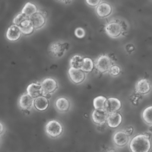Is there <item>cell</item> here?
<instances>
[{
  "label": "cell",
  "instance_id": "6da1fadb",
  "mask_svg": "<svg viewBox=\"0 0 152 152\" xmlns=\"http://www.w3.org/2000/svg\"><path fill=\"white\" fill-rule=\"evenodd\" d=\"M150 148V140L145 134L136 135L129 142V149L131 152H149Z\"/></svg>",
  "mask_w": 152,
  "mask_h": 152
},
{
  "label": "cell",
  "instance_id": "7a4b0ae2",
  "mask_svg": "<svg viewBox=\"0 0 152 152\" xmlns=\"http://www.w3.org/2000/svg\"><path fill=\"white\" fill-rule=\"evenodd\" d=\"M46 134L51 138H56L60 136L63 132L62 125L56 120L48 121L45 127Z\"/></svg>",
  "mask_w": 152,
  "mask_h": 152
},
{
  "label": "cell",
  "instance_id": "3957f363",
  "mask_svg": "<svg viewBox=\"0 0 152 152\" xmlns=\"http://www.w3.org/2000/svg\"><path fill=\"white\" fill-rule=\"evenodd\" d=\"M42 88V96H45L47 94H50L58 88L56 81L52 78H46L40 83Z\"/></svg>",
  "mask_w": 152,
  "mask_h": 152
},
{
  "label": "cell",
  "instance_id": "277c9868",
  "mask_svg": "<svg viewBox=\"0 0 152 152\" xmlns=\"http://www.w3.org/2000/svg\"><path fill=\"white\" fill-rule=\"evenodd\" d=\"M112 66V62L110 58L105 55L100 56L96 60L95 66L100 72L103 73L109 71Z\"/></svg>",
  "mask_w": 152,
  "mask_h": 152
},
{
  "label": "cell",
  "instance_id": "5b68a950",
  "mask_svg": "<svg viewBox=\"0 0 152 152\" xmlns=\"http://www.w3.org/2000/svg\"><path fill=\"white\" fill-rule=\"evenodd\" d=\"M106 34L110 37L116 38L120 36L122 33V28L121 25L116 21H112L108 23L105 26Z\"/></svg>",
  "mask_w": 152,
  "mask_h": 152
},
{
  "label": "cell",
  "instance_id": "8992f818",
  "mask_svg": "<svg viewBox=\"0 0 152 152\" xmlns=\"http://www.w3.org/2000/svg\"><path fill=\"white\" fill-rule=\"evenodd\" d=\"M121 106L122 103L119 99L115 97H109L106 99L104 103V109L109 113L118 111L121 108Z\"/></svg>",
  "mask_w": 152,
  "mask_h": 152
},
{
  "label": "cell",
  "instance_id": "52a82bcc",
  "mask_svg": "<svg viewBox=\"0 0 152 152\" xmlns=\"http://www.w3.org/2000/svg\"><path fill=\"white\" fill-rule=\"evenodd\" d=\"M108 115V113L104 109H94L91 113V119L94 124L98 125L104 124Z\"/></svg>",
  "mask_w": 152,
  "mask_h": 152
},
{
  "label": "cell",
  "instance_id": "ba28073f",
  "mask_svg": "<svg viewBox=\"0 0 152 152\" xmlns=\"http://www.w3.org/2000/svg\"><path fill=\"white\" fill-rule=\"evenodd\" d=\"M113 142L119 147L125 146L129 140V136L127 135L124 131H118L113 135Z\"/></svg>",
  "mask_w": 152,
  "mask_h": 152
},
{
  "label": "cell",
  "instance_id": "9c48e42d",
  "mask_svg": "<svg viewBox=\"0 0 152 152\" xmlns=\"http://www.w3.org/2000/svg\"><path fill=\"white\" fill-rule=\"evenodd\" d=\"M68 75L71 81L75 84H80L86 78L84 72L81 69L71 67L68 69Z\"/></svg>",
  "mask_w": 152,
  "mask_h": 152
},
{
  "label": "cell",
  "instance_id": "30bf717a",
  "mask_svg": "<svg viewBox=\"0 0 152 152\" xmlns=\"http://www.w3.org/2000/svg\"><path fill=\"white\" fill-rule=\"evenodd\" d=\"M65 51V47L64 44L56 42L52 43L48 48L49 54L55 58H59L63 55Z\"/></svg>",
  "mask_w": 152,
  "mask_h": 152
},
{
  "label": "cell",
  "instance_id": "8fae6325",
  "mask_svg": "<svg viewBox=\"0 0 152 152\" xmlns=\"http://www.w3.org/2000/svg\"><path fill=\"white\" fill-rule=\"evenodd\" d=\"M122 122V116L121 114L118 112L108 113L106 121L107 125L112 128L118 127Z\"/></svg>",
  "mask_w": 152,
  "mask_h": 152
},
{
  "label": "cell",
  "instance_id": "7c38bea8",
  "mask_svg": "<svg viewBox=\"0 0 152 152\" xmlns=\"http://www.w3.org/2000/svg\"><path fill=\"white\" fill-rule=\"evenodd\" d=\"M18 106L22 110H30L34 106V99L27 93H24L18 100Z\"/></svg>",
  "mask_w": 152,
  "mask_h": 152
},
{
  "label": "cell",
  "instance_id": "4fadbf2b",
  "mask_svg": "<svg viewBox=\"0 0 152 152\" xmlns=\"http://www.w3.org/2000/svg\"><path fill=\"white\" fill-rule=\"evenodd\" d=\"M29 20L34 28L38 29L42 27L46 22V18L41 12H36L29 17Z\"/></svg>",
  "mask_w": 152,
  "mask_h": 152
},
{
  "label": "cell",
  "instance_id": "5bb4252c",
  "mask_svg": "<svg viewBox=\"0 0 152 152\" xmlns=\"http://www.w3.org/2000/svg\"><path fill=\"white\" fill-rule=\"evenodd\" d=\"M21 34L20 28L17 26L12 24L8 28L6 32V37L8 40L14 42L20 38Z\"/></svg>",
  "mask_w": 152,
  "mask_h": 152
},
{
  "label": "cell",
  "instance_id": "9a60e30c",
  "mask_svg": "<svg viewBox=\"0 0 152 152\" xmlns=\"http://www.w3.org/2000/svg\"><path fill=\"white\" fill-rule=\"evenodd\" d=\"M27 93L32 98L35 99L42 95L43 91L40 83H32L30 84L26 89Z\"/></svg>",
  "mask_w": 152,
  "mask_h": 152
},
{
  "label": "cell",
  "instance_id": "2e32d148",
  "mask_svg": "<svg viewBox=\"0 0 152 152\" xmlns=\"http://www.w3.org/2000/svg\"><path fill=\"white\" fill-rule=\"evenodd\" d=\"M112 7L109 3L103 2L97 6L96 13L99 17L104 18L109 16L112 13Z\"/></svg>",
  "mask_w": 152,
  "mask_h": 152
},
{
  "label": "cell",
  "instance_id": "e0dca14e",
  "mask_svg": "<svg viewBox=\"0 0 152 152\" xmlns=\"http://www.w3.org/2000/svg\"><path fill=\"white\" fill-rule=\"evenodd\" d=\"M49 102L48 98L43 96H40L34 99V107L39 111H44L49 107Z\"/></svg>",
  "mask_w": 152,
  "mask_h": 152
},
{
  "label": "cell",
  "instance_id": "ac0fdd59",
  "mask_svg": "<svg viewBox=\"0 0 152 152\" xmlns=\"http://www.w3.org/2000/svg\"><path fill=\"white\" fill-rule=\"evenodd\" d=\"M150 84L147 79H141L136 84V91L141 94H147L150 91Z\"/></svg>",
  "mask_w": 152,
  "mask_h": 152
},
{
  "label": "cell",
  "instance_id": "d6986e66",
  "mask_svg": "<svg viewBox=\"0 0 152 152\" xmlns=\"http://www.w3.org/2000/svg\"><path fill=\"white\" fill-rule=\"evenodd\" d=\"M55 105L58 111L61 112H65L68 110L70 106V103L66 98L61 97L56 99Z\"/></svg>",
  "mask_w": 152,
  "mask_h": 152
},
{
  "label": "cell",
  "instance_id": "ffe728a7",
  "mask_svg": "<svg viewBox=\"0 0 152 152\" xmlns=\"http://www.w3.org/2000/svg\"><path fill=\"white\" fill-rule=\"evenodd\" d=\"M18 27L20 29V31L21 33L25 34V35H28L33 32L34 28L29 20V18L24 21H23L18 26Z\"/></svg>",
  "mask_w": 152,
  "mask_h": 152
},
{
  "label": "cell",
  "instance_id": "44dd1931",
  "mask_svg": "<svg viewBox=\"0 0 152 152\" xmlns=\"http://www.w3.org/2000/svg\"><path fill=\"white\" fill-rule=\"evenodd\" d=\"M37 11V8L35 4L30 2H27L23 7L21 13L28 17V18L35 14Z\"/></svg>",
  "mask_w": 152,
  "mask_h": 152
},
{
  "label": "cell",
  "instance_id": "7402d4cb",
  "mask_svg": "<svg viewBox=\"0 0 152 152\" xmlns=\"http://www.w3.org/2000/svg\"><path fill=\"white\" fill-rule=\"evenodd\" d=\"M83 58L80 55H75L71 57L69 61V65L71 68L80 69Z\"/></svg>",
  "mask_w": 152,
  "mask_h": 152
},
{
  "label": "cell",
  "instance_id": "603a6c76",
  "mask_svg": "<svg viewBox=\"0 0 152 152\" xmlns=\"http://www.w3.org/2000/svg\"><path fill=\"white\" fill-rule=\"evenodd\" d=\"M94 67V64L91 59L89 58H83L80 69L84 72H91Z\"/></svg>",
  "mask_w": 152,
  "mask_h": 152
},
{
  "label": "cell",
  "instance_id": "cb8c5ba5",
  "mask_svg": "<svg viewBox=\"0 0 152 152\" xmlns=\"http://www.w3.org/2000/svg\"><path fill=\"white\" fill-rule=\"evenodd\" d=\"M151 112H152V106H150L146 107L142 111L141 113V117L143 121L148 125H151L152 120H151Z\"/></svg>",
  "mask_w": 152,
  "mask_h": 152
},
{
  "label": "cell",
  "instance_id": "d4e9b609",
  "mask_svg": "<svg viewBox=\"0 0 152 152\" xmlns=\"http://www.w3.org/2000/svg\"><path fill=\"white\" fill-rule=\"evenodd\" d=\"M106 98L103 96H99L96 97L93 99V106L95 109H104V103L106 100Z\"/></svg>",
  "mask_w": 152,
  "mask_h": 152
},
{
  "label": "cell",
  "instance_id": "484cf974",
  "mask_svg": "<svg viewBox=\"0 0 152 152\" xmlns=\"http://www.w3.org/2000/svg\"><path fill=\"white\" fill-rule=\"evenodd\" d=\"M28 17L23 14V13H19L13 19V24L14 25L17 26L18 27L20 26V24L24 20L28 19Z\"/></svg>",
  "mask_w": 152,
  "mask_h": 152
},
{
  "label": "cell",
  "instance_id": "4316f807",
  "mask_svg": "<svg viewBox=\"0 0 152 152\" xmlns=\"http://www.w3.org/2000/svg\"><path fill=\"white\" fill-rule=\"evenodd\" d=\"M120 71H121V69L119 66L116 65H112L109 69V72L110 74L113 76L118 75L120 73Z\"/></svg>",
  "mask_w": 152,
  "mask_h": 152
},
{
  "label": "cell",
  "instance_id": "83f0119b",
  "mask_svg": "<svg viewBox=\"0 0 152 152\" xmlns=\"http://www.w3.org/2000/svg\"><path fill=\"white\" fill-rule=\"evenodd\" d=\"M75 35L78 38H83L86 35L85 30L81 27H78L75 30Z\"/></svg>",
  "mask_w": 152,
  "mask_h": 152
},
{
  "label": "cell",
  "instance_id": "f1b7e54d",
  "mask_svg": "<svg viewBox=\"0 0 152 152\" xmlns=\"http://www.w3.org/2000/svg\"><path fill=\"white\" fill-rule=\"evenodd\" d=\"M86 1L91 7H97L100 4L101 0H86Z\"/></svg>",
  "mask_w": 152,
  "mask_h": 152
},
{
  "label": "cell",
  "instance_id": "f546056e",
  "mask_svg": "<svg viewBox=\"0 0 152 152\" xmlns=\"http://www.w3.org/2000/svg\"><path fill=\"white\" fill-rule=\"evenodd\" d=\"M5 130V128L4 125L1 122H0V136H1L4 133Z\"/></svg>",
  "mask_w": 152,
  "mask_h": 152
},
{
  "label": "cell",
  "instance_id": "4dcf8cb0",
  "mask_svg": "<svg viewBox=\"0 0 152 152\" xmlns=\"http://www.w3.org/2000/svg\"><path fill=\"white\" fill-rule=\"evenodd\" d=\"M124 131L125 132V133H126L127 135H128L129 136V135H131L132 134V132H133V128H132V127H129V128H126Z\"/></svg>",
  "mask_w": 152,
  "mask_h": 152
},
{
  "label": "cell",
  "instance_id": "1f68e13d",
  "mask_svg": "<svg viewBox=\"0 0 152 152\" xmlns=\"http://www.w3.org/2000/svg\"><path fill=\"white\" fill-rule=\"evenodd\" d=\"M58 1L64 2V3H69V2H71V0H58Z\"/></svg>",
  "mask_w": 152,
  "mask_h": 152
},
{
  "label": "cell",
  "instance_id": "d6a6232c",
  "mask_svg": "<svg viewBox=\"0 0 152 152\" xmlns=\"http://www.w3.org/2000/svg\"><path fill=\"white\" fill-rule=\"evenodd\" d=\"M108 152H115V151L113 150H110Z\"/></svg>",
  "mask_w": 152,
  "mask_h": 152
}]
</instances>
